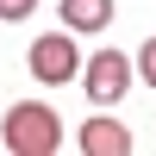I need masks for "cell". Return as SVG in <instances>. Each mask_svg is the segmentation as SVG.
<instances>
[{"mask_svg": "<svg viewBox=\"0 0 156 156\" xmlns=\"http://www.w3.org/2000/svg\"><path fill=\"white\" fill-rule=\"evenodd\" d=\"M0 137H6L12 156H56L62 150V119L44 100H12L6 119H0Z\"/></svg>", "mask_w": 156, "mask_h": 156, "instance_id": "6da1fadb", "label": "cell"}, {"mask_svg": "<svg viewBox=\"0 0 156 156\" xmlns=\"http://www.w3.org/2000/svg\"><path fill=\"white\" fill-rule=\"evenodd\" d=\"M131 75H137V62L125 50H94V62H81V87L94 106H119L131 94Z\"/></svg>", "mask_w": 156, "mask_h": 156, "instance_id": "7a4b0ae2", "label": "cell"}, {"mask_svg": "<svg viewBox=\"0 0 156 156\" xmlns=\"http://www.w3.org/2000/svg\"><path fill=\"white\" fill-rule=\"evenodd\" d=\"M25 62H31V75H37L44 87L75 81V75H81V50H75V37H69V31H44V37L31 44V56H25Z\"/></svg>", "mask_w": 156, "mask_h": 156, "instance_id": "3957f363", "label": "cell"}, {"mask_svg": "<svg viewBox=\"0 0 156 156\" xmlns=\"http://www.w3.org/2000/svg\"><path fill=\"white\" fill-rule=\"evenodd\" d=\"M75 144H81L87 156H131V131H125L119 119H87Z\"/></svg>", "mask_w": 156, "mask_h": 156, "instance_id": "277c9868", "label": "cell"}, {"mask_svg": "<svg viewBox=\"0 0 156 156\" xmlns=\"http://www.w3.org/2000/svg\"><path fill=\"white\" fill-rule=\"evenodd\" d=\"M56 19L69 31H100L112 25V0H56Z\"/></svg>", "mask_w": 156, "mask_h": 156, "instance_id": "5b68a950", "label": "cell"}, {"mask_svg": "<svg viewBox=\"0 0 156 156\" xmlns=\"http://www.w3.org/2000/svg\"><path fill=\"white\" fill-rule=\"evenodd\" d=\"M137 75H144V87H156V37H144V50H137Z\"/></svg>", "mask_w": 156, "mask_h": 156, "instance_id": "8992f818", "label": "cell"}, {"mask_svg": "<svg viewBox=\"0 0 156 156\" xmlns=\"http://www.w3.org/2000/svg\"><path fill=\"white\" fill-rule=\"evenodd\" d=\"M31 12H37V0H0V19H6V25L31 19Z\"/></svg>", "mask_w": 156, "mask_h": 156, "instance_id": "52a82bcc", "label": "cell"}]
</instances>
